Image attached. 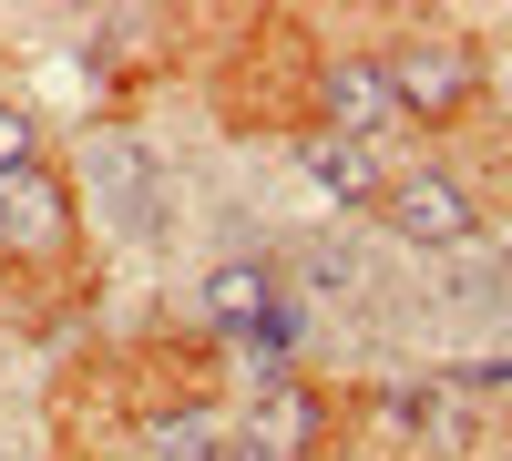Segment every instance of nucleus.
<instances>
[{
	"label": "nucleus",
	"mask_w": 512,
	"mask_h": 461,
	"mask_svg": "<svg viewBox=\"0 0 512 461\" xmlns=\"http://www.w3.org/2000/svg\"><path fill=\"white\" fill-rule=\"evenodd\" d=\"M379 205H390L400 246H431V257H451V246H472V195H461L451 175H431V164H400Z\"/></svg>",
	"instance_id": "1"
},
{
	"label": "nucleus",
	"mask_w": 512,
	"mask_h": 461,
	"mask_svg": "<svg viewBox=\"0 0 512 461\" xmlns=\"http://www.w3.org/2000/svg\"><path fill=\"white\" fill-rule=\"evenodd\" d=\"M390 113H400V93H390V72H379V62H338V72H328V123H338V144H369Z\"/></svg>",
	"instance_id": "2"
},
{
	"label": "nucleus",
	"mask_w": 512,
	"mask_h": 461,
	"mask_svg": "<svg viewBox=\"0 0 512 461\" xmlns=\"http://www.w3.org/2000/svg\"><path fill=\"white\" fill-rule=\"evenodd\" d=\"M308 185H328L338 205H379V195H390V164H379V144H338V134H318Z\"/></svg>",
	"instance_id": "3"
},
{
	"label": "nucleus",
	"mask_w": 512,
	"mask_h": 461,
	"mask_svg": "<svg viewBox=\"0 0 512 461\" xmlns=\"http://www.w3.org/2000/svg\"><path fill=\"white\" fill-rule=\"evenodd\" d=\"M461 82H472V62H461V52H441V41H420V52H400L390 93H410L420 113H451V103H461Z\"/></svg>",
	"instance_id": "4"
},
{
	"label": "nucleus",
	"mask_w": 512,
	"mask_h": 461,
	"mask_svg": "<svg viewBox=\"0 0 512 461\" xmlns=\"http://www.w3.org/2000/svg\"><path fill=\"white\" fill-rule=\"evenodd\" d=\"M297 441H308V400H297V390H267V400L246 410V451L256 461H287Z\"/></svg>",
	"instance_id": "5"
},
{
	"label": "nucleus",
	"mask_w": 512,
	"mask_h": 461,
	"mask_svg": "<svg viewBox=\"0 0 512 461\" xmlns=\"http://www.w3.org/2000/svg\"><path fill=\"white\" fill-rule=\"evenodd\" d=\"M0 226H11L21 246H41V236L62 226V205H52V175H41V164H31V175H11V185H0Z\"/></svg>",
	"instance_id": "6"
},
{
	"label": "nucleus",
	"mask_w": 512,
	"mask_h": 461,
	"mask_svg": "<svg viewBox=\"0 0 512 461\" xmlns=\"http://www.w3.org/2000/svg\"><path fill=\"white\" fill-rule=\"evenodd\" d=\"M205 308H216V318H256V339H287V318H267V287H256V267H216Z\"/></svg>",
	"instance_id": "7"
},
{
	"label": "nucleus",
	"mask_w": 512,
	"mask_h": 461,
	"mask_svg": "<svg viewBox=\"0 0 512 461\" xmlns=\"http://www.w3.org/2000/svg\"><path fill=\"white\" fill-rule=\"evenodd\" d=\"M31 164H41V154H31V113H21V103H0V185L31 175Z\"/></svg>",
	"instance_id": "8"
},
{
	"label": "nucleus",
	"mask_w": 512,
	"mask_h": 461,
	"mask_svg": "<svg viewBox=\"0 0 512 461\" xmlns=\"http://www.w3.org/2000/svg\"><path fill=\"white\" fill-rule=\"evenodd\" d=\"M205 461H256V451H246V441H236V451H205Z\"/></svg>",
	"instance_id": "9"
}]
</instances>
